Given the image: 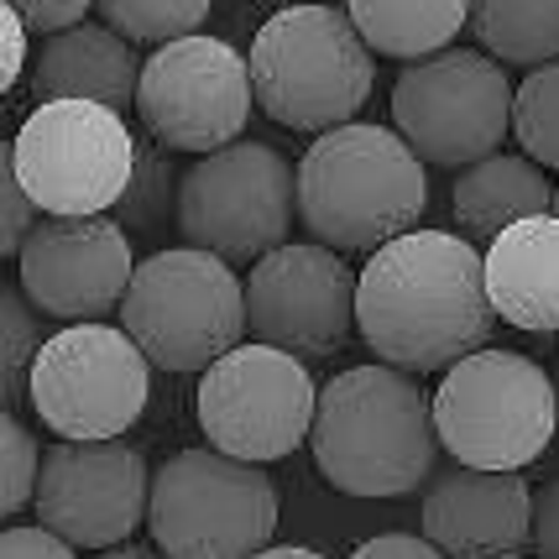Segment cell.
<instances>
[{"label": "cell", "mask_w": 559, "mask_h": 559, "mask_svg": "<svg viewBox=\"0 0 559 559\" xmlns=\"http://www.w3.org/2000/svg\"><path fill=\"white\" fill-rule=\"evenodd\" d=\"M37 518L73 549H116L152 512V465L121 439H63L43 450Z\"/></svg>", "instance_id": "9a60e30c"}, {"label": "cell", "mask_w": 559, "mask_h": 559, "mask_svg": "<svg viewBox=\"0 0 559 559\" xmlns=\"http://www.w3.org/2000/svg\"><path fill=\"white\" fill-rule=\"evenodd\" d=\"M121 324L157 371H204L251 330L236 262L204 246H173L136 262L121 298Z\"/></svg>", "instance_id": "8992f818"}, {"label": "cell", "mask_w": 559, "mask_h": 559, "mask_svg": "<svg viewBox=\"0 0 559 559\" xmlns=\"http://www.w3.org/2000/svg\"><path fill=\"white\" fill-rule=\"evenodd\" d=\"M37 476H43V450H37L32 429L5 408V424H0V508L5 518H16L37 497Z\"/></svg>", "instance_id": "4316f807"}, {"label": "cell", "mask_w": 559, "mask_h": 559, "mask_svg": "<svg viewBox=\"0 0 559 559\" xmlns=\"http://www.w3.org/2000/svg\"><path fill=\"white\" fill-rule=\"evenodd\" d=\"M555 215H559V189H555Z\"/></svg>", "instance_id": "d590c367"}, {"label": "cell", "mask_w": 559, "mask_h": 559, "mask_svg": "<svg viewBox=\"0 0 559 559\" xmlns=\"http://www.w3.org/2000/svg\"><path fill=\"white\" fill-rule=\"evenodd\" d=\"M429 204V173L397 126L345 121L319 131L298 157V219L335 251H377L414 230Z\"/></svg>", "instance_id": "3957f363"}, {"label": "cell", "mask_w": 559, "mask_h": 559, "mask_svg": "<svg viewBox=\"0 0 559 559\" xmlns=\"http://www.w3.org/2000/svg\"><path fill=\"white\" fill-rule=\"evenodd\" d=\"M502 324L487 293V251L450 230H403L366 251L356 288V330L377 361L403 371H444L491 341Z\"/></svg>", "instance_id": "6da1fadb"}, {"label": "cell", "mask_w": 559, "mask_h": 559, "mask_svg": "<svg viewBox=\"0 0 559 559\" xmlns=\"http://www.w3.org/2000/svg\"><path fill=\"white\" fill-rule=\"evenodd\" d=\"M142 58L136 43L121 37L110 22H79L48 32L37 63H32V95L37 99H105V105H136Z\"/></svg>", "instance_id": "d6986e66"}, {"label": "cell", "mask_w": 559, "mask_h": 559, "mask_svg": "<svg viewBox=\"0 0 559 559\" xmlns=\"http://www.w3.org/2000/svg\"><path fill=\"white\" fill-rule=\"evenodd\" d=\"M199 429L241 461H288L314 435L319 388L304 356L283 345H230L199 377Z\"/></svg>", "instance_id": "8fae6325"}, {"label": "cell", "mask_w": 559, "mask_h": 559, "mask_svg": "<svg viewBox=\"0 0 559 559\" xmlns=\"http://www.w3.org/2000/svg\"><path fill=\"white\" fill-rule=\"evenodd\" d=\"M11 157L43 215H105L136 173V131L105 99H37Z\"/></svg>", "instance_id": "9c48e42d"}, {"label": "cell", "mask_w": 559, "mask_h": 559, "mask_svg": "<svg viewBox=\"0 0 559 559\" xmlns=\"http://www.w3.org/2000/svg\"><path fill=\"white\" fill-rule=\"evenodd\" d=\"M424 534L439 555L455 559H512L534 549V487L523 471L491 465H444L424 487Z\"/></svg>", "instance_id": "e0dca14e"}, {"label": "cell", "mask_w": 559, "mask_h": 559, "mask_svg": "<svg viewBox=\"0 0 559 559\" xmlns=\"http://www.w3.org/2000/svg\"><path fill=\"white\" fill-rule=\"evenodd\" d=\"M257 110V79L251 58L230 48L225 37H173L152 48L136 84V116L146 136L168 142L173 152H215L241 142L246 121Z\"/></svg>", "instance_id": "4fadbf2b"}, {"label": "cell", "mask_w": 559, "mask_h": 559, "mask_svg": "<svg viewBox=\"0 0 559 559\" xmlns=\"http://www.w3.org/2000/svg\"><path fill=\"white\" fill-rule=\"evenodd\" d=\"M465 32L491 58L534 69L559 58V0H471Z\"/></svg>", "instance_id": "7402d4cb"}, {"label": "cell", "mask_w": 559, "mask_h": 559, "mask_svg": "<svg viewBox=\"0 0 559 559\" xmlns=\"http://www.w3.org/2000/svg\"><path fill=\"white\" fill-rule=\"evenodd\" d=\"M356 288L361 272L324 241H283L257 257L246 272V314L251 335L283 345L304 361L335 356L356 330Z\"/></svg>", "instance_id": "5bb4252c"}, {"label": "cell", "mask_w": 559, "mask_h": 559, "mask_svg": "<svg viewBox=\"0 0 559 559\" xmlns=\"http://www.w3.org/2000/svg\"><path fill=\"white\" fill-rule=\"evenodd\" d=\"M538 210H555V183L544 178V163H534L528 152H487L465 163L450 183L455 230L471 241H491Z\"/></svg>", "instance_id": "ffe728a7"}, {"label": "cell", "mask_w": 559, "mask_h": 559, "mask_svg": "<svg viewBox=\"0 0 559 559\" xmlns=\"http://www.w3.org/2000/svg\"><path fill=\"white\" fill-rule=\"evenodd\" d=\"M37 314L43 309L26 298L22 283H5L0 293V397H5V408H16L22 392L32 388V361L48 341Z\"/></svg>", "instance_id": "cb8c5ba5"}, {"label": "cell", "mask_w": 559, "mask_h": 559, "mask_svg": "<svg viewBox=\"0 0 559 559\" xmlns=\"http://www.w3.org/2000/svg\"><path fill=\"white\" fill-rule=\"evenodd\" d=\"M215 0H95L99 22H110L121 37L142 48H163L173 37H189L210 22Z\"/></svg>", "instance_id": "484cf974"}, {"label": "cell", "mask_w": 559, "mask_h": 559, "mask_svg": "<svg viewBox=\"0 0 559 559\" xmlns=\"http://www.w3.org/2000/svg\"><path fill=\"white\" fill-rule=\"evenodd\" d=\"M262 555H272V559H309L314 549H304V544H267Z\"/></svg>", "instance_id": "836d02e7"}, {"label": "cell", "mask_w": 559, "mask_h": 559, "mask_svg": "<svg viewBox=\"0 0 559 559\" xmlns=\"http://www.w3.org/2000/svg\"><path fill=\"white\" fill-rule=\"evenodd\" d=\"M0 32H5V69H0V84L16 90V79L26 73V37H32V26H26V16L16 11V5H5Z\"/></svg>", "instance_id": "d6a6232c"}, {"label": "cell", "mask_w": 559, "mask_h": 559, "mask_svg": "<svg viewBox=\"0 0 559 559\" xmlns=\"http://www.w3.org/2000/svg\"><path fill=\"white\" fill-rule=\"evenodd\" d=\"M152 356L126 324L73 319L32 361V408L63 439H121L146 408Z\"/></svg>", "instance_id": "30bf717a"}, {"label": "cell", "mask_w": 559, "mask_h": 559, "mask_svg": "<svg viewBox=\"0 0 559 559\" xmlns=\"http://www.w3.org/2000/svg\"><path fill=\"white\" fill-rule=\"evenodd\" d=\"M555 382H559V377H555ZM549 461L559 465V424H555V444H549Z\"/></svg>", "instance_id": "e575fe53"}, {"label": "cell", "mask_w": 559, "mask_h": 559, "mask_svg": "<svg viewBox=\"0 0 559 559\" xmlns=\"http://www.w3.org/2000/svg\"><path fill=\"white\" fill-rule=\"evenodd\" d=\"M309 450L319 476L345 497H403L435 476L444 450L435 397L418 388V371L392 361L350 366L319 392Z\"/></svg>", "instance_id": "7a4b0ae2"}, {"label": "cell", "mask_w": 559, "mask_h": 559, "mask_svg": "<svg viewBox=\"0 0 559 559\" xmlns=\"http://www.w3.org/2000/svg\"><path fill=\"white\" fill-rule=\"evenodd\" d=\"M345 11L371 52L403 63L450 48L455 32L471 26V0H345Z\"/></svg>", "instance_id": "44dd1931"}, {"label": "cell", "mask_w": 559, "mask_h": 559, "mask_svg": "<svg viewBox=\"0 0 559 559\" xmlns=\"http://www.w3.org/2000/svg\"><path fill=\"white\" fill-rule=\"evenodd\" d=\"M439 544L429 534H377L356 544V559H435Z\"/></svg>", "instance_id": "1f68e13d"}, {"label": "cell", "mask_w": 559, "mask_h": 559, "mask_svg": "<svg viewBox=\"0 0 559 559\" xmlns=\"http://www.w3.org/2000/svg\"><path fill=\"white\" fill-rule=\"evenodd\" d=\"M277 512V487L262 461L194 444L157 465L146 534L173 559H241L272 544Z\"/></svg>", "instance_id": "52a82bcc"}, {"label": "cell", "mask_w": 559, "mask_h": 559, "mask_svg": "<svg viewBox=\"0 0 559 559\" xmlns=\"http://www.w3.org/2000/svg\"><path fill=\"white\" fill-rule=\"evenodd\" d=\"M298 219V168L267 142H225L199 152L178 178V236L219 251L225 262H257L293 236Z\"/></svg>", "instance_id": "ba28073f"}, {"label": "cell", "mask_w": 559, "mask_h": 559, "mask_svg": "<svg viewBox=\"0 0 559 559\" xmlns=\"http://www.w3.org/2000/svg\"><path fill=\"white\" fill-rule=\"evenodd\" d=\"M487 293L502 324L523 335H559V215L508 225L487 241Z\"/></svg>", "instance_id": "ac0fdd59"}, {"label": "cell", "mask_w": 559, "mask_h": 559, "mask_svg": "<svg viewBox=\"0 0 559 559\" xmlns=\"http://www.w3.org/2000/svg\"><path fill=\"white\" fill-rule=\"evenodd\" d=\"M534 549L559 559V476L534 487Z\"/></svg>", "instance_id": "4dcf8cb0"}, {"label": "cell", "mask_w": 559, "mask_h": 559, "mask_svg": "<svg viewBox=\"0 0 559 559\" xmlns=\"http://www.w3.org/2000/svg\"><path fill=\"white\" fill-rule=\"evenodd\" d=\"M0 555L5 559H69L73 544L37 518V528H32V523H5V534H0Z\"/></svg>", "instance_id": "f1b7e54d"}, {"label": "cell", "mask_w": 559, "mask_h": 559, "mask_svg": "<svg viewBox=\"0 0 559 559\" xmlns=\"http://www.w3.org/2000/svg\"><path fill=\"white\" fill-rule=\"evenodd\" d=\"M32 230H37V199L26 194L16 157H11V142H5V152H0V251L5 257H22Z\"/></svg>", "instance_id": "83f0119b"}, {"label": "cell", "mask_w": 559, "mask_h": 559, "mask_svg": "<svg viewBox=\"0 0 559 559\" xmlns=\"http://www.w3.org/2000/svg\"><path fill=\"white\" fill-rule=\"evenodd\" d=\"M435 424L450 461L523 471L555 444L559 382L523 350L481 345L439 371Z\"/></svg>", "instance_id": "5b68a950"}, {"label": "cell", "mask_w": 559, "mask_h": 559, "mask_svg": "<svg viewBox=\"0 0 559 559\" xmlns=\"http://www.w3.org/2000/svg\"><path fill=\"white\" fill-rule=\"evenodd\" d=\"M246 58L257 79V110L304 136L356 121L377 84L371 43L350 22V11L330 0H298L272 11L257 26Z\"/></svg>", "instance_id": "277c9868"}, {"label": "cell", "mask_w": 559, "mask_h": 559, "mask_svg": "<svg viewBox=\"0 0 559 559\" xmlns=\"http://www.w3.org/2000/svg\"><path fill=\"white\" fill-rule=\"evenodd\" d=\"M512 90L487 48H439L414 58L392 84V126L424 163L465 168L508 142Z\"/></svg>", "instance_id": "7c38bea8"}, {"label": "cell", "mask_w": 559, "mask_h": 559, "mask_svg": "<svg viewBox=\"0 0 559 559\" xmlns=\"http://www.w3.org/2000/svg\"><path fill=\"white\" fill-rule=\"evenodd\" d=\"M512 136L534 163L559 168V58L534 63L528 79L518 84V95H512Z\"/></svg>", "instance_id": "d4e9b609"}, {"label": "cell", "mask_w": 559, "mask_h": 559, "mask_svg": "<svg viewBox=\"0 0 559 559\" xmlns=\"http://www.w3.org/2000/svg\"><path fill=\"white\" fill-rule=\"evenodd\" d=\"M5 5H16L26 16V26L32 32H63V26H79L84 22V11L95 5V0H5Z\"/></svg>", "instance_id": "f546056e"}, {"label": "cell", "mask_w": 559, "mask_h": 559, "mask_svg": "<svg viewBox=\"0 0 559 559\" xmlns=\"http://www.w3.org/2000/svg\"><path fill=\"white\" fill-rule=\"evenodd\" d=\"M131 230L116 215H48L16 257V283L48 319H105L131 288Z\"/></svg>", "instance_id": "2e32d148"}, {"label": "cell", "mask_w": 559, "mask_h": 559, "mask_svg": "<svg viewBox=\"0 0 559 559\" xmlns=\"http://www.w3.org/2000/svg\"><path fill=\"white\" fill-rule=\"evenodd\" d=\"M178 178L173 168V146L168 142H136V173L126 183V194L116 199L110 215L121 219L131 236H163V225L178 215Z\"/></svg>", "instance_id": "603a6c76"}]
</instances>
